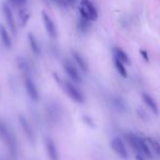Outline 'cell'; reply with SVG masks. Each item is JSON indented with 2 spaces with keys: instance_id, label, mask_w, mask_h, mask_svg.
<instances>
[{
  "instance_id": "cell-7",
  "label": "cell",
  "mask_w": 160,
  "mask_h": 160,
  "mask_svg": "<svg viewBox=\"0 0 160 160\" xmlns=\"http://www.w3.org/2000/svg\"><path fill=\"white\" fill-rule=\"evenodd\" d=\"M42 22H44V26H45V30H46L47 34H48L51 38H56L58 35V32H57V28H56L55 22L52 21V19L49 17V14L46 11H42Z\"/></svg>"
},
{
  "instance_id": "cell-13",
  "label": "cell",
  "mask_w": 160,
  "mask_h": 160,
  "mask_svg": "<svg viewBox=\"0 0 160 160\" xmlns=\"http://www.w3.org/2000/svg\"><path fill=\"white\" fill-rule=\"evenodd\" d=\"M142 98H143L144 102H145L146 105L148 106V108H149V109L152 110V111L154 112L155 114H159V108H158V105H157V102L155 101V99L152 98V97L150 96L149 94L143 93V94H142Z\"/></svg>"
},
{
  "instance_id": "cell-5",
  "label": "cell",
  "mask_w": 160,
  "mask_h": 160,
  "mask_svg": "<svg viewBox=\"0 0 160 160\" xmlns=\"http://www.w3.org/2000/svg\"><path fill=\"white\" fill-rule=\"evenodd\" d=\"M110 146H111L113 152H116L119 157H121L122 159L128 158V149H127V147H125V144L123 143V141L120 137H114V138H112L111 142H110Z\"/></svg>"
},
{
  "instance_id": "cell-24",
  "label": "cell",
  "mask_w": 160,
  "mask_h": 160,
  "mask_svg": "<svg viewBox=\"0 0 160 160\" xmlns=\"http://www.w3.org/2000/svg\"><path fill=\"white\" fill-rule=\"evenodd\" d=\"M137 113H138V116L141 117V118L143 119V120H147V119H148V117H147V114H146V112L144 111V110L142 109V108H138V109H137Z\"/></svg>"
},
{
  "instance_id": "cell-16",
  "label": "cell",
  "mask_w": 160,
  "mask_h": 160,
  "mask_svg": "<svg viewBox=\"0 0 160 160\" xmlns=\"http://www.w3.org/2000/svg\"><path fill=\"white\" fill-rule=\"evenodd\" d=\"M28 44H30V47H31V50L33 51L35 55H40L42 52V49H40V46L38 44V40L36 39V37L33 35L32 33L28 34Z\"/></svg>"
},
{
  "instance_id": "cell-8",
  "label": "cell",
  "mask_w": 160,
  "mask_h": 160,
  "mask_svg": "<svg viewBox=\"0 0 160 160\" xmlns=\"http://www.w3.org/2000/svg\"><path fill=\"white\" fill-rule=\"evenodd\" d=\"M19 123H20V125H21L22 130H23L24 134H25L26 138H28L31 143H34V141H35V133H34V128H32L31 123L28 122V119H26V117H24L23 114H20Z\"/></svg>"
},
{
  "instance_id": "cell-27",
  "label": "cell",
  "mask_w": 160,
  "mask_h": 160,
  "mask_svg": "<svg viewBox=\"0 0 160 160\" xmlns=\"http://www.w3.org/2000/svg\"><path fill=\"white\" fill-rule=\"evenodd\" d=\"M135 160H145V159H144L143 157H142L139 154H137V155H136V157H135Z\"/></svg>"
},
{
  "instance_id": "cell-14",
  "label": "cell",
  "mask_w": 160,
  "mask_h": 160,
  "mask_svg": "<svg viewBox=\"0 0 160 160\" xmlns=\"http://www.w3.org/2000/svg\"><path fill=\"white\" fill-rule=\"evenodd\" d=\"M72 57H73L74 61L76 62V64L80 67V69L82 70L83 72L88 71V63H87L85 58L83 57L80 52H78V51H72Z\"/></svg>"
},
{
  "instance_id": "cell-3",
  "label": "cell",
  "mask_w": 160,
  "mask_h": 160,
  "mask_svg": "<svg viewBox=\"0 0 160 160\" xmlns=\"http://www.w3.org/2000/svg\"><path fill=\"white\" fill-rule=\"evenodd\" d=\"M80 13L81 17L89 20V21H95L98 19L97 9L91 0H81Z\"/></svg>"
},
{
  "instance_id": "cell-12",
  "label": "cell",
  "mask_w": 160,
  "mask_h": 160,
  "mask_svg": "<svg viewBox=\"0 0 160 160\" xmlns=\"http://www.w3.org/2000/svg\"><path fill=\"white\" fill-rule=\"evenodd\" d=\"M0 40L7 49H10L12 47V39H11L10 33L1 24H0Z\"/></svg>"
},
{
  "instance_id": "cell-9",
  "label": "cell",
  "mask_w": 160,
  "mask_h": 160,
  "mask_svg": "<svg viewBox=\"0 0 160 160\" xmlns=\"http://www.w3.org/2000/svg\"><path fill=\"white\" fill-rule=\"evenodd\" d=\"M2 13H3L4 19H6L7 24H8L11 33H12L13 35H15V34H17V24H15V20H14V17H13L12 11H11V8L7 3L2 4Z\"/></svg>"
},
{
  "instance_id": "cell-23",
  "label": "cell",
  "mask_w": 160,
  "mask_h": 160,
  "mask_svg": "<svg viewBox=\"0 0 160 160\" xmlns=\"http://www.w3.org/2000/svg\"><path fill=\"white\" fill-rule=\"evenodd\" d=\"M9 2H10L11 4H13V6H24V4L26 3V0H8Z\"/></svg>"
},
{
  "instance_id": "cell-10",
  "label": "cell",
  "mask_w": 160,
  "mask_h": 160,
  "mask_svg": "<svg viewBox=\"0 0 160 160\" xmlns=\"http://www.w3.org/2000/svg\"><path fill=\"white\" fill-rule=\"evenodd\" d=\"M45 147H46V152L48 155L49 160H59V150L57 148L55 141L51 139L50 137H47L45 141Z\"/></svg>"
},
{
  "instance_id": "cell-4",
  "label": "cell",
  "mask_w": 160,
  "mask_h": 160,
  "mask_svg": "<svg viewBox=\"0 0 160 160\" xmlns=\"http://www.w3.org/2000/svg\"><path fill=\"white\" fill-rule=\"evenodd\" d=\"M24 87H25V91L28 93V97L33 101L39 100V91H38L35 82L33 81L31 74H24Z\"/></svg>"
},
{
  "instance_id": "cell-6",
  "label": "cell",
  "mask_w": 160,
  "mask_h": 160,
  "mask_svg": "<svg viewBox=\"0 0 160 160\" xmlns=\"http://www.w3.org/2000/svg\"><path fill=\"white\" fill-rule=\"evenodd\" d=\"M63 69L67 73V75L71 78L73 82L75 83H82V76H81L80 72L78 71L76 67L69 60H64L63 61Z\"/></svg>"
},
{
  "instance_id": "cell-15",
  "label": "cell",
  "mask_w": 160,
  "mask_h": 160,
  "mask_svg": "<svg viewBox=\"0 0 160 160\" xmlns=\"http://www.w3.org/2000/svg\"><path fill=\"white\" fill-rule=\"evenodd\" d=\"M112 105L116 108V110H118V111H120V112H125L128 109L127 102H125L124 99L120 96H114L113 98H112Z\"/></svg>"
},
{
  "instance_id": "cell-19",
  "label": "cell",
  "mask_w": 160,
  "mask_h": 160,
  "mask_svg": "<svg viewBox=\"0 0 160 160\" xmlns=\"http://www.w3.org/2000/svg\"><path fill=\"white\" fill-rule=\"evenodd\" d=\"M89 28H91V21L81 17L80 21L78 22V30L80 31L81 33L85 34L89 31Z\"/></svg>"
},
{
  "instance_id": "cell-2",
  "label": "cell",
  "mask_w": 160,
  "mask_h": 160,
  "mask_svg": "<svg viewBox=\"0 0 160 160\" xmlns=\"http://www.w3.org/2000/svg\"><path fill=\"white\" fill-rule=\"evenodd\" d=\"M59 82L61 83L62 88L64 89V92L67 93V95L74 100L75 102L83 103L85 100V97L83 95V93L70 81H64V80H59Z\"/></svg>"
},
{
  "instance_id": "cell-21",
  "label": "cell",
  "mask_w": 160,
  "mask_h": 160,
  "mask_svg": "<svg viewBox=\"0 0 160 160\" xmlns=\"http://www.w3.org/2000/svg\"><path fill=\"white\" fill-rule=\"evenodd\" d=\"M148 143L150 144V146H152V148L154 149V152H156L158 156H160V143L157 139L152 138V137H148L147 138Z\"/></svg>"
},
{
  "instance_id": "cell-25",
  "label": "cell",
  "mask_w": 160,
  "mask_h": 160,
  "mask_svg": "<svg viewBox=\"0 0 160 160\" xmlns=\"http://www.w3.org/2000/svg\"><path fill=\"white\" fill-rule=\"evenodd\" d=\"M139 52H141V55H142V57L144 58V59L146 60V61H149V57H148V53H147V51L146 50H143V49H141L139 50Z\"/></svg>"
},
{
  "instance_id": "cell-17",
  "label": "cell",
  "mask_w": 160,
  "mask_h": 160,
  "mask_svg": "<svg viewBox=\"0 0 160 160\" xmlns=\"http://www.w3.org/2000/svg\"><path fill=\"white\" fill-rule=\"evenodd\" d=\"M113 52H114V57L117 58V59H119L120 61H122L123 63H130V58H128V53L125 52L124 50H122L121 48H119V47H116V48L113 49Z\"/></svg>"
},
{
  "instance_id": "cell-20",
  "label": "cell",
  "mask_w": 160,
  "mask_h": 160,
  "mask_svg": "<svg viewBox=\"0 0 160 160\" xmlns=\"http://www.w3.org/2000/svg\"><path fill=\"white\" fill-rule=\"evenodd\" d=\"M113 61H114V67H116L117 71L119 72V74H120L122 78H127L128 72H127V69H125V67H124V63H123L122 61H120L119 59H117L116 57H114Z\"/></svg>"
},
{
  "instance_id": "cell-26",
  "label": "cell",
  "mask_w": 160,
  "mask_h": 160,
  "mask_svg": "<svg viewBox=\"0 0 160 160\" xmlns=\"http://www.w3.org/2000/svg\"><path fill=\"white\" fill-rule=\"evenodd\" d=\"M65 2H67L68 6H73L75 3V0H65Z\"/></svg>"
},
{
  "instance_id": "cell-1",
  "label": "cell",
  "mask_w": 160,
  "mask_h": 160,
  "mask_svg": "<svg viewBox=\"0 0 160 160\" xmlns=\"http://www.w3.org/2000/svg\"><path fill=\"white\" fill-rule=\"evenodd\" d=\"M0 137L6 144V147L8 148L9 154L11 155L13 159H17L18 156V143L14 134L11 131V128L7 125L4 121L0 120Z\"/></svg>"
},
{
  "instance_id": "cell-11",
  "label": "cell",
  "mask_w": 160,
  "mask_h": 160,
  "mask_svg": "<svg viewBox=\"0 0 160 160\" xmlns=\"http://www.w3.org/2000/svg\"><path fill=\"white\" fill-rule=\"evenodd\" d=\"M137 154H143L148 158H152V152L145 138L141 137L139 135H137Z\"/></svg>"
},
{
  "instance_id": "cell-22",
  "label": "cell",
  "mask_w": 160,
  "mask_h": 160,
  "mask_svg": "<svg viewBox=\"0 0 160 160\" xmlns=\"http://www.w3.org/2000/svg\"><path fill=\"white\" fill-rule=\"evenodd\" d=\"M83 120H84V122L86 123L88 127H91V128H95V122H94V120L91 118V117H88V116H84L83 117Z\"/></svg>"
},
{
  "instance_id": "cell-18",
  "label": "cell",
  "mask_w": 160,
  "mask_h": 160,
  "mask_svg": "<svg viewBox=\"0 0 160 160\" xmlns=\"http://www.w3.org/2000/svg\"><path fill=\"white\" fill-rule=\"evenodd\" d=\"M30 12H28L26 9L24 8H21L19 10V22H20V25L22 26V28H24V26L28 24V20H30Z\"/></svg>"
}]
</instances>
